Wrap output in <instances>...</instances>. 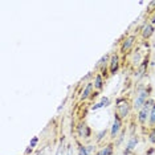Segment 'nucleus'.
<instances>
[{"label": "nucleus", "mask_w": 155, "mask_h": 155, "mask_svg": "<svg viewBox=\"0 0 155 155\" xmlns=\"http://www.w3.org/2000/svg\"><path fill=\"white\" fill-rule=\"evenodd\" d=\"M153 93V86L150 84H135V90H134L133 96V109L134 113L139 111L143 107V105L151 98Z\"/></svg>", "instance_id": "1"}, {"label": "nucleus", "mask_w": 155, "mask_h": 155, "mask_svg": "<svg viewBox=\"0 0 155 155\" xmlns=\"http://www.w3.org/2000/svg\"><path fill=\"white\" fill-rule=\"evenodd\" d=\"M134 109H133V97L129 96H122L117 97L115 100V107H114V114L119 115L123 121H127V119L133 115Z\"/></svg>", "instance_id": "2"}, {"label": "nucleus", "mask_w": 155, "mask_h": 155, "mask_svg": "<svg viewBox=\"0 0 155 155\" xmlns=\"http://www.w3.org/2000/svg\"><path fill=\"white\" fill-rule=\"evenodd\" d=\"M154 104H155V100L154 98H150L143 105V107L139 111H137V122H138L139 130L143 135H147V133H149V118H150L151 107H153Z\"/></svg>", "instance_id": "3"}, {"label": "nucleus", "mask_w": 155, "mask_h": 155, "mask_svg": "<svg viewBox=\"0 0 155 155\" xmlns=\"http://www.w3.org/2000/svg\"><path fill=\"white\" fill-rule=\"evenodd\" d=\"M137 41H138V35L137 33H130L127 35L123 40L119 43V48H118V53L121 56V58H125L131 53L135 49Z\"/></svg>", "instance_id": "4"}, {"label": "nucleus", "mask_w": 155, "mask_h": 155, "mask_svg": "<svg viewBox=\"0 0 155 155\" xmlns=\"http://www.w3.org/2000/svg\"><path fill=\"white\" fill-rule=\"evenodd\" d=\"M144 54L142 51H140V49L137 47L135 49H134V51L131 52V53H130L127 57H125L126 60H127V68L131 70V73H134L135 72L137 69H138V66L142 64V61H143V58H144Z\"/></svg>", "instance_id": "5"}, {"label": "nucleus", "mask_w": 155, "mask_h": 155, "mask_svg": "<svg viewBox=\"0 0 155 155\" xmlns=\"http://www.w3.org/2000/svg\"><path fill=\"white\" fill-rule=\"evenodd\" d=\"M150 52H147L146 56H144L142 64L138 66V69L133 73L134 80H135V84H140L142 81L147 77V70H149V65H150Z\"/></svg>", "instance_id": "6"}, {"label": "nucleus", "mask_w": 155, "mask_h": 155, "mask_svg": "<svg viewBox=\"0 0 155 155\" xmlns=\"http://www.w3.org/2000/svg\"><path fill=\"white\" fill-rule=\"evenodd\" d=\"M125 127V121L119 117V115L114 114V118H113V123L109 129V140L114 142L115 139L118 138L119 133L122 131V129Z\"/></svg>", "instance_id": "7"}, {"label": "nucleus", "mask_w": 155, "mask_h": 155, "mask_svg": "<svg viewBox=\"0 0 155 155\" xmlns=\"http://www.w3.org/2000/svg\"><path fill=\"white\" fill-rule=\"evenodd\" d=\"M74 134H76L74 137H77V138L81 139L82 142H85V140L90 139L91 135H93L90 126L87 125L85 121H81V122L77 123V126L74 127Z\"/></svg>", "instance_id": "8"}, {"label": "nucleus", "mask_w": 155, "mask_h": 155, "mask_svg": "<svg viewBox=\"0 0 155 155\" xmlns=\"http://www.w3.org/2000/svg\"><path fill=\"white\" fill-rule=\"evenodd\" d=\"M139 140H140V137H139L138 133L129 135V138H127V140H126V143H125V149L122 150V154L123 155H131L134 151H135L137 146L139 144Z\"/></svg>", "instance_id": "9"}, {"label": "nucleus", "mask_w": 155, "mask_h": 155, "mask_svg": "<svg viewBox=\"0 0 155 155\" xmlns=\"http://www.w3.org/2000/svg\"><path fill=\"white\" fill-rule=\"evenodd\" d=\"M74 143L77 146V155H93L97 151L96 144H85L77 137H74Z\"/></svg>", "instance_id": "10"}, {"label": "nucleus", "mask_w": 155, "mask_h": 155, "mask_svg": "<svg viewBox=\"0 0 155 155\" xmlns=\"http://www.w3.org/2000/svg\"><path fill=\"white\" fill-rule=\"evenodd\" d=\"M121 64H122V58L119 56L118 52H111L110 53V61H109V72L110 76H115L121 69Z\"/></svg>", "instance_id": "11"}, {"label": "nucleus", "mask_w": 155, "mask_h": 155, "mask_svg": "<svg viewBox=\"0 0 155 155\" xmlns=\"http://www.w3.org/2000/svg\"><path fill=\"white\" fill-rule=\"evenodd\" d=\"M154 33H155V25H153V24L149 23V21H146L142 27H140L138 37H140V40H143V41H149L150 38L153 37Z\"/></svg>", "instance_id": "12"}, {"label": "nucleus", "mask_w": 155, "mask_h": 155, "mask_svg": "<svg viewBox=\"0 0 155 155\" xmlns=\"http://www.w3.org/2000/svg\"><path fill=\"white\" fill-rule=\"evenodd\" d=\"M96 91L94 89V85H93V81H89V82L85 84L84 89L81 90V94H80V102H89L90 97L93 96V93Z\"/></svg>", "instance_id": "13"}, {"label": "nucleus", "mask_w": 155, "mask_h": 155, "mask_svg": "<svg viewBox=\"0 0 155 155\" xmlns=\"http://www.w3.org/2000/svg\"><path fill=\"white\" fill-rule=\"evenodd\" d=\"M115 150V143L111 140H107L106 143H102L100 149H97V151L94 153V155H114Z\"/></svg>", "instance_id": "14"}, {"label": "nucleus", "mask_w": 155, "mask_h": 155, "mask_svg": "<svg viewBox=\"0 0 155 155\" xmlns=\"http://www.w3.org/2000/svg\"><path fill=\"white\" fill-rule=\"evenodd\" d=\"M110 105H111V98L107 97V96H102V97L100 98V101L94 102V104L91 105V106H90V110H91V111H97V110H100V109H104V107L110 106Z\"/></svg>", "instance_id": "15"}, {"label": "nucleus", "mask_w": 155, "mask_h": 155, "mask_svg": "<svg viewBox=\"0 0 155 155\" xmlns=\"http://www.w3.org/2000/svg\"><path fill=\"white\" fill-rule=\"evenodd\" d=\"M93 85H94V89H96V91H98V93H102L105 89V82H106V80L102 77L101 73L98 72H94V77H93Z\"/></svg>", "instance_id": "16"}, {"label": "nucleus", "mask_w": 155, "mask_h": 155, "mask_svg": "<svg viewBox=\"0 0 155 155\" xmlns=\"http://www.w3.org/2000/svg\"><path fill=\"white\" fill-rule=\"evenodd\" d=\"M66 149H68V143H66V137L61 135L58 140V144L56 147L54 155H66Z\"/></svg>", "instance_id": "17"}, {"label": "nucleus", "mask_w": 155, "mask_h": 155, "mask_svg": "<svg viewBox=\"0 0 155 155\" xmlns=\"http://www.w3.org/2000/svg\"><path fill=\"white\" fill-rule=\"evenodd\" d=\"M109 61H110V53H106L104 54L102 57L100 58V61L97 62L96 65H94V72H98L101 68H104V66L109 65Z\"/></svg>", "instance_id": "18"}, {"label": "nucleus", "mask_w": 155, "mask_h": 155, "mask_svg": "<svg viewBox=\"0 0 155 155\" xmlns=\"http://www.w3.org/2000/svg\"><path fill=\"white\" fill-rule=\"evenodd\" d=\"M107 133H109V129H102L101 131H98L96 134V137H94V144H101L102 142L105 140V138L107 137Z\"/></svg>", "instance_id": "19"}, {"label": "nucleus", "mask_w": 155, "mask_h": 155, "mask_svg": "<svg viewBox=\"0 0 155 155\" xmlns=\"http://www.w3.org/2000/svg\"><path fill=\"white\" fill-rule=\"evenodd\" d=\"M155 126V104L153 105V107H151V111H150V118H149V130L151 127H154Z\"/></svg>", "instance_id": "20"}, {"label": "nucleus", "mask_w": 155, "mask_h": 155, "mask_svg": "<svg viewBox=\"0 0 155 155\" xmlns=\"http://www.w3.org/2000/svg\"><path fill=\"white\" fill-rule=\"evenodd\" d=\"M146 137H147V140H149V142L155 147V126L149 130V133H147Z\"/></svg>", "instance_id": "21"}, {"label": "nucleus", "mask_w": 155, "mask_h": 155, "mask_svg": "<svg viewBox=\"0 0 155 155\" xmlns=\"http://www.w3.org/2000/svg\"><path fill=\"white\" fill-rule=\"evenodd\" d=\"M37 143H38V137H33L32 140L29 142V147H32V149H35V147L37 146Z\"/></svg>", "instance_id": "22"}, {"label": "nucleus", "mask_w": 155, "mask_h": 155, "mask_svg": "<svg viewBox=\"0 0 155 155\" xmlns=\"http://www.w3.org/2000/svg\"><path fill=\"white\" fill-rule=\"evenodd\" d=\"M74 149H73V143H68V149H66V155H73Z\"/></svg>", "instance_id": "23"}, {"label": "nucleus", "mask_w": 155, "mask_h": 155, "mask_svg": "<svg viewBox=\"0 0 155 155\" xmlns=\"http://www.w3.org/2000/svg\"><path fill=\"white\" fill-rule=\"evenodd\" d=\"M147 21L151 23L153 25H155V12H153V13H151V15L149 16V20H147Z\"/></svg>", "instance_id": "24"}]
</instances>
